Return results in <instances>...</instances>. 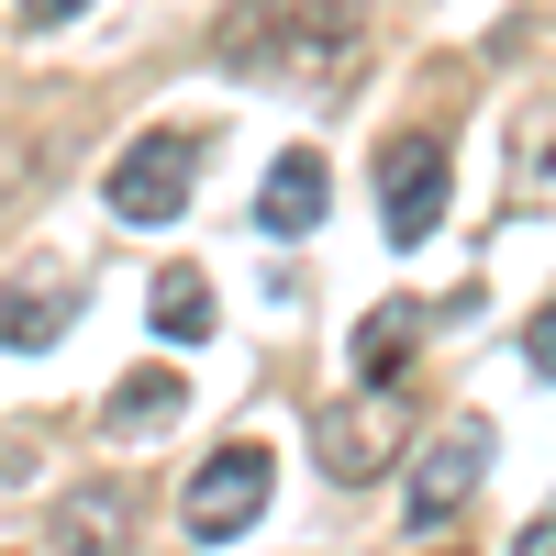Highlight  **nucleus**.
Returning <instances> with one entry per match:
<instances>
[{
	"instance_id": "obj_1",
	"label": "nucleus",
	"mask_w": 556,
	"mask_h": 556,
	"mask_svg": "<svg viewBox=\"0 0 556 556\" xmlns=\"http://www.w3.org/2000/svg\"><path fill=\"white\" fill-rule=\"evenodd\" d=\"M367 45V0H235L212 34V67L256 89H334Z\"/></svg>"
},
{
	"instance_id": "obj_2",
	"label": "nucleus",
	"mask_w": 556,
	"mask_h": 556,
	"mask_svg": "<svg viewBox=\"0 0 556 556\" xmlns=\"http://www.w3.org/2000/svg\"><path fill=\"white\" fill-rule=\"evenodd\" d=\"M267 490H278V456H267L256 434L212 445L201 468H190V490H178V534H190V545H235V534L267 513Z\"/></svg>"
},
{
	"instance_id": "obj_3",
	"label": "nucleus",
	"mask_w": 556,
	"mask_h": 556,
	"mask_svg": "<svg viewBox=\"0 0 556 556\" xmlns=\"http://www.w3.org/2000/svg\"><path fill=\"white\" fill-rule=\"evenodd\" d=\"M401 445H412V390H401V379H356L334 412H323V479H334V490L390 479Z\"/></svg>"
},
{
	"instance_id": "obj_4",
	"label": "nucleus",
	"mask_w": 556,
	"mask_h": 556,
	"mask_svg": "<svg viewBox=\"0 0 556 556\" xmlns=\"http://www.w3.org/2000/svg\"><path fill=\"white\" fill-rule=\"evenodd\" d=\"M190 178H201V134H134V146L112 156V223H134V235H156V223H178L190 212Z\"/></svg>"
},
{
	"instance_id": "obj_5",
	"label": "nucleus",
	"mask_w": 556,
	"mask_h": 556,
	"mask_svg": "<svg viewBox=\"0 0 556 556\" xmlns=\"http://www.w3.org/2000/svg\"><path fill=\"white\" fill-rule=\"evenodd\" d=\"M456 201V156H445V134H401V146H379V235L390 245H424L434 223Z\"/></svg>"
},
{
	"instance_id": "obj_6",
	"label": "nucleus",
	"mask_w": 556,
	"mask_h": 556,
	"mask_svg": "<svg viewBox=\"0 0 556 556\" xmlns=\"http://www.w3.org/2000/svg\"><path fill=\"white\" fill-rule=\"evenodd\" d=\"M479 468H490V424H479V412H456V424L434 434V456L412 468V490H401V523H412V534H445V523L479 501Z\"/></svg>"
},
{
	"instance_id": "obj_7",
	"label": "nucleus",
	"mask_w": 556,
	"mask_h": 556,
	"mask_svg": "<svg viewBox=\"0 0 556 556\" xmlns=\"http://www.w3.org/2000/svg\"><path fill=\"white\" fill-rule=\"evenodd\" d=\"M67 323H78V267H56V256H34L12 290H0V345H12V356L56 345Z\"/></svg>"
},
{
	"instance_id": "obj_8",
	"label": "nucleus",
	"mask_w": 556,
	"mask_h": 556,
	"mask_svg": "<svg viewBox=\"0 0 556 556\" xmlns=\"http://www.w3.org/2000/svg\"><path fill=\"white\" fill-rule=\"evenodd\" d=\"M323 201H334V178H323V156L312 146H290L267 178H256V235H278V245H301L312 223H323Z\"/></svg>"
},
{
	"instance_id": "obj_9",
	"label": "nucleus",
	"mask_w": 556,
	"mask_h": 556,
	"mask_svg": "<svg viewBox=\"0 0 556 556\" xmlns=\"http://www.w3.org/2000/svg\"><path fill=\"white\" fill-rule=\"evenodd\" d=\"M178 412H190V379H178V367H123L112 401H101V434L146 445V434H167V424H178Z\"/></svg>"
},
{
	"instance_id": "obj_10",
	"label": "nucleus",
	"mask_w": 556,
	"mask_h": 556,
	"mask_svg": "<svg viewBox=\"0 0 556 556\" xmlns=\"http://www.w3.org/2000/svg\"><path fill=\"white\" fill-rule=\"evenodd\" d=\"M123 490L112 479H89V490H67L56 501V556H123Z\"/></svg>"
},
{
	"instance_id": "obj_11",
	"label": "nucleus",
	"mask_w": 556,
	"mask_h": 556,
	"mask_svg": "<svg viewBox=\"0 0 556 556\" xmlns=\"http://www.w3.org/2000/svg\"><path fill=\"white\" fill-rule=\"evenodd\" d=\"M501 190H513V201H534V212L556 201V101L513 123V146H501Z\"/></svg>"
},
{
	"instance_id": "obj_12",
	"label": "nucleus",
	"mask_w": 556,
	"mask_h": 556,
	"mask_svg": "<svg viewBox=\"0 0 556 556\" xmlns=\"http://www.w3.org/2000/svg\"><path fill=\"white\" fill-rule=\"evenodd\" d=\"M146 312H156V334H178V345H201V334H212V278H201V267H167Z\"/></svg>"
},
{
	"instance_id": "obj_13",
	"label": "nucleus",
	"mask_w": 556,
	"mask_h": 556,
	"mask_svg": "<svg viewBox=\"0 0 556 556\" xmlns=\"http://www.w3.org/2000/svg\"><path fill=\"white\" fill-rule=\"evenodd\" d=\"M412 323H424V301H390L379 323L356 334V379H401V345H412Z\"/></svg>"
},
{
	"instance_id": "obj_14",
	"label": "nucleus",
	"mask_w": 556,
	"mask_h": 556,
	"mask_svg": "<svg viewBox=\"0 0 556 556\" xmlns=\"http://www.w3.org/2000/svg\"><path fill=\"white\" fill-rule=\"evenodd\" d=\"M523 367H534V379H556V301L523 323Z\"/></svg>"
},
{
	"instance_id": "obj_15",
	"label": "nucleus",
	"mask_w": 556,
	"mask_h": 556,
	"mask_svg": "<svg viewBox=\"0 0 556 556\" xmlns=\"http://www.w3.org/2000/svg\"><path fill=\"white\" fill-rule=\"evenodd\" d=\"M78 12H89V0H23V23H34V34H56V23H78Z\"/></svg>"
},
{
	"instance_id": "obj_16",
	"label": "nucleus",
	"mask_w": 556,
	"mask_h": 556,
	"mask_svg": "<svg viewBox=\"0 0 556 556\" xmlns=\"http://www.w3.org/2000/svg\"><path fill=\"white\" fill-rule=\"evenodd\" d=\"M513 556H556V513H534V523L513 534Z\"/></svg>"
},
{
	"instance_id": "obj_17",
	"label": "nucleus",
	"mask_w": 556,
	"mask_h": 556,
	"mask_svg": "<svg viewBox=\"0 0 556 556\" xmlns=\"http://www.w3.org/2000/svg\"><path fill=\"white\" fill-rule=\"evenodd\" d=\"M445 556H456V545H445Z\"/></svg>"
}]
</instances>
